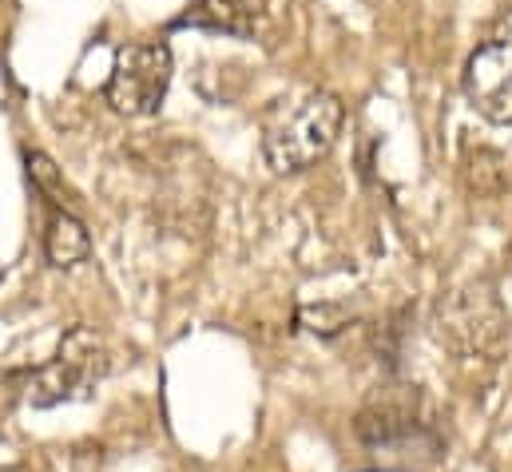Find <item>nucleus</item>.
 Returning <instances> with one entry per match:
<instances>
[{
	"label": "nucleus",
	"instance_id": "nucleus-5",
	"mask_svg": "<svg viewBox=\"0 0 512 472\" xmlns=\"http://www.w3.org/2000/svg\"><path fill=\"white\" fill-rule=\"evenodd\" d=\"M354 433L374 453H401V449H417V445L437 449V433H433V421H429V409H425V397L417 393V385L378 389L358 409Z\"/></svg>",
	"mask_w": 512,
	"mask_h": 472
},
{
	"label": "nucleus",
	"instance_id": "nucleus-4",
	"mask_svg": "<svg viewBox=\"0 0 512 472\" xmlns=\"http://www.w3.org/2000/svg\"><path fill=\"white\" fill-rule=\"evenodd\" d=\"M175 76V60L167 40H135V44H120L108 84H104V100L120 112V116H155L167 100Z\"/></svg>",
	"mask_w": 512,
	"mask_h": 472
},
{
	"label": "nucleus",
	"instance_id": "nucleus-8",
	"mask_svg": "<svg viewBox=\"0 0 512 472\" xmlns=\"http://www.w3.org/2000/svg\"><path fill=\"white\" fill-rule=\"evenodd\" d=\"M179 24L223 32V36H235V40H251L258 24V0H195L191 12Z\"/></svg>",
	"mask_w": 512,
	"mask_h": 472
},
{
	"label": "nucleus",
	"instance_id": "nucleus-2",
	"mask_svg": "<svg viewBox=\"0 0 512 472\" xmlns=\"http://www.w3.org/2000/svg\"><path fill=\"white\" fill-rule=\"evenodd\" d=\"M433 338L465 361H497L509 346V314L493 282L473 278L433 310Z\"/></svg>",
	"mask_w": 512,
	"mask_h": 472
},
{
	"label": "nucleus",
	"instance_id": "nucleus-3",
	"mask_svg": "<svg viewBox=\"0 0 512 472\" xmlns=\"http://www.w3.org/2000/svg\"><path fill=\"white\" fill-rule=\"evenodd\" d=\"M108 373V350L100 342L96 330L88 326H72L60 338V350L48 357L44 365H32L20 377V401L32 409H52L64 401H80L92 397L96 385Z\"/></svg>",
	"mask_w": 512,
	"mask_h": 472
},
{
	"label": "nucleus",
	"instance_id": "nucleus-10",
	"mask_svg": "<svg viewBox=\"0 0 512 472\" xmlns=\"http://www.w3.org/2000/svg\"><path fill=\"white\" fill-rule=\"evenodd\" d=\"M298 326L318 334V338H338L350 326V310L338 302H318V306H302L298 310Z\"/></svg>",
	"mask_w": 512,
	"mask_h": 472
},
{
	"label": "nucleus",
	"instance_id": "nucleus-9",
	"mask_svg": "<svg viewBox=\"0 0 512 472\" xmlns=\"http://www.w3.org/2000/svg\"><path fill=\"white\" fill-rule=\"evenodd\" d=\"M24 163H28V175L36 179L40 199H44V203H56V207H68L72 191H68V183H64L60 167H56V163H52L44 151H28V155H24Z\"/></svg>",
	"mask_w": 512,
	"mask_h": 472
},
{
	"label": "nucleus",
	"instance_id": "nucleus-7",
	"mask_svg": "<svg viewBox=\"0 0 512 472\" xmlns=\"http://www.w3.org/2000/svg\"><path fill=\"white\" fill-rule=\"evenodd\" d=\"M44 254H48V262L60 266V270H72V266H80V262L92 254V235H88V227L76 219L72 207L48 203V215H44Z\"/></svg>",
	"mask_w": 512,
	"mask_h": 472
},
{
	"label": "nucleus",
	"instance_id": "nucleus-1",
	"mask_svg": "<svg viewBox=\"0 0 512 472\" xmlns=\"http://www.w3.org/2000/svg\"><path fill=\"white\" fill-rule=\"evenodd\" d=\"M346 104L334 92H302L262 112V159L274 175H298L326 159L342 135Z\"/></svg>",
	"mask_w": 512,
	"mask_h": 472
},
{
	"label": "nucleus",
	"instance_id": "nucleus-6",
	"mask_svg": "<svg viewBox=\"0 0 512 472\" xmlns=\"http://www.w3.org/2000/svg\"><path fill=\"white\" fill-rule=\"evenodd\" d=\"M461 92L469 108L489 123H512V8H505L481 44L469 52L461 72Z\"/></svg>",
	"mask_w": 512,
	"mask_h": 472
}]
</instances>
